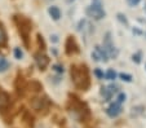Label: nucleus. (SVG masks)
Wrapping results in <instances>:
<instances>
[{
  "mask_svg": "<svg viewBox=\"0 0 146 128\" xmlns=\"http://www.w3.org/2000/svg\"><path fill=\"white\" fill-rule=\"evenodd\" d=\"M71 79L75 87L82 91H87L89 88V74L86 65H74L71 66Z\"/></svg>",
  "mask_w": 146,
  "mask_h": 128,
  "instance_id": "1",
  "label": "nucleus"
},
{
  "mask_svg": "<svg viewBox=\"0 0 146 128\" xmlns=\"http://www.w3.org/2000/svg\"><path fill=\"white\" fill-rule=\"evenodd\" d=\"M70 113L74 118H76L79 122H86V119L89 117V110L82 101H79L78 98L72 97L70 100Z\"/></svg>",
  "mask_w": 146,
  "mask_h": 128,
  "instance_id": "2",
  "label": "nucleus"
},
{
  "mask_svg": "<svg viewBox=\"0 0 146 128\" xmlns=\"http://www.w3.org/2000/svg\"><path fill=\"white\" fill-rule=\"evenodd\" d=\"M14 22H16L17 27H18V32L21 34L25 44H29V36H30L31 29H33V23L29 18L23 16H14Z\"/></svg>",
  "mask_w": 146,
  "mask_h": 128,
  "instance_id": "3",
  "label": "nucleus"
},
{
  "mask_svg": "<svg viewBox=\"0 0 146 128\" xmlns=\"http://www.w3.org/2000/svg\"><path fill=\"white\" fill-rule=\"evenodd\" d=\"M87 16L93 18V20H101L105 17V11L101 8V3H100V0H94L93 4L91 7H88L86 11Z\"/></svg>",
  "mask_w": 146,
  "mask_h": 128,
  "instance_id": "4",
  "label": "nucleus"
},
{
  "mask_svg": "<svg viewBox=\"0 0 146 128\" xmlns=\"http://www.w3.org/2000/svg\"><path fill=\"white\" fill-rule=\"evenodd\" d=\"M104 48H105V50L108 52L109 57H114V58H115V57L118 56V50L115 49V47H114L113 42H111V35H110V32L106 34L105 39H104Z\"/></svg>",
  "mask_w": 146,
  "mask_h": 128,
  "instance_id": "5",
  "label": "nucleus"
},
{
  "mask_svg": "<svg viewBox=\"0 0 146 128\" xmlns=\"http://www.w3.org/2000/svg\"><path fill=\"white\" fill-rule=\"evenodd\" d=\"M65 52L71 56V54H75V53L79 52V48H78V44L75 42V39L72 36H69L66 39V43H65Z\"/></svg>",
  "mask_w": 146,
  "mask_h": 128,
  "instance_id": "6",
  "label": "nucleus"
},
{
  "mask_svg": "<svg viewBox=\"0 0 146 128\" xmlns=\"http://www.w3.org/2000/svg\"><path fill=\"white\" fill-rule=\"evenodd\" d=\"M92 57H93L96 61L108 62V60H109L108 52L105 50V48H101L100 45H97V47H96V50H94V52H92Z\"/></svg>",
  "mask_w": 146,
  "mask_h": 128,
  "instance_id": "7",
  "label": "nucleus"
},
{
  "mask_svg": "<svg viewBox=\"0 0 146 128\" xmlns=\"http://www.w3.org/2000/svg\"><path fill=\"white\" fill-rule=\"evenodd\" d=\"M35 62L36 65H38V67L40 70H44L45 67L48 66V64H49V58H48V56H45L44 53H36L35 54Z\"/></svg>",
  "mask_w": 146,
  "mask_h": 128,
  "instance_id": "8",
  "label": "nucleus"
},
{
  "mask_svg": "<svg viewBox=\"0 0 146 128\" xmlns=\"http://www.w3.org/2000/svg\"><path fill=\"white\" fill-rule=\"evenodd\" d=\"M47 106H48V101L45 98L36 97V98H33V101H31V107L38 110V111L43 110V109H47Z\"/></svg>",
  "mask_w": 146,
  "mask_h": 128,
  "instance_id": "9",
  "label": "nucleus"
},
{
  "mask_svg": "<svg viewBox=\"0 0 146 128\" xmlns=\"http://www.w3.org/2000/svg\"><path fill=\"white\" fill-rule=\"evenodd\" d=\"M9 103H11V98H9V95L4 91L0 89V111H4L9 107Z\"/></svg>",
  "mask_w": 146,
  "mask_h": 128,
  "instance_id": "10",
  "label": "nucleus"
},
{
  "mask_svg": "<svg viewBox=\"0 0 146 128\" xmlns=\"http://www.w3.org/2000/svg\"><path fill=\"white\" fill-rule=\"evenodd\" d=\"M116 92H118V87L116 86H109V87H106V88H102L101 95L104 96L105 101H110L111 97H113V95L116 93Z\"/></svg>",
  "mask_w": 146,
  "mask_h": 128,
  "instance_id": "11",
  "label": "nucleus"
},
{
  "mask_svg": "<svg viewBox=\"0 0 146 128\" xmlns=\"http://www.w3.org/2000/svg\"><path fill=\"white\" fill-rule=\"evenodd\" d=\"M106 113H108V115H109V117H111V118L118 117V115L121 113V106H120V103H119V102L111 103V105L109 106V109L106 110Z\"/></svg>",
  "mask_w": 146,
  "mask_h": 128,
  "instance_id": "12",
  "label": "nucleus"
},
{
  "mask_svg": "<svg viewBox=\"0 0 146 128\" xmlns=\"http://www.w3.org/2000/svg\"><path fill=\"white\" fill-rule=\"evenodd\" d=\"M78 30H79L80 32H83V34H91L92 31H93V29H92V25L88 22V21L82 20V21L79 22Z\"/></svg>",
  "mask_w": 146,
  "mask_h": 128,
  "instance_id": "13",
  "label": "nucleus"
},
{
  "mask_svg": "<svg viewBox=\"0 0 146 128\" xmlns=\"http://www.w3.org/2000/svg\"><path fill=\"white\" fill-rule=\"evenodd\" d=\"M48 12H49V14L52 16V18H53L54 21H58V20H60V17H61V11L57 8V7H50L49 11H48Z\"/></svg>",
  "mask_w": 146,
  "mask_h": 128,
  "instance_id": "14",
  "label": "nucleus"
},
{
  "mask_svg": "<svg viewBox=\"0 0 146 128\" xmlns=\"http://www.w3.org/2000/svg\"><path fill=\"white\" fill-rule=\"evenodd\" d=\"M23 120H25V123H27L29 127H33L34 124V118L31 114H29L27 111H25V114H23Z\"/></svg>",
  "mask_w": 146,
  "mask_h": 128,
  "instance_id": "15",
  "label": "nucleus"
},
{
  "mask_svg": "<svg viewBox=\"0 0 146 128\" xmlns=\"http://www.w3.org/2000/svg\"><path fill=\"white\" fill-rule=\"evenodd\" d=\"M9 67V64H8V61H7L4 57H1L0 56V72H4Z\"/></svg>",
  "mask_w": 146,
  "mask_h": 128,
  "instance_id": "16",
  "label": "nucleus"
},
{
  "mask_svg": "<svg viewBox=\"0 0 146 128\" xmlns=\"http://www.w3.org/2000/svg\"><path fill=\"white\" fill-rule=\"evenodd\" d=\"M7 43V32L3 29V26L0 25V45H4Z\"/></svg>",
  "mask_w": 146,
  "mask_h": 128,
  "instance_id": "17",
  "label": "nucleus"
},
{
  "mask_svg": "<svg viewBox=\"0 0 146 128\" xmlns=\"http://www.w3.org/2000/svg\"><path fill=\"white\" fill-rule=\"evenodd\" d=\"M30 87H31V89H33L34 92H39L43 87H41V84L39 83V82H36V80H34V82H31V84H30Z\"/></svg>",
  "mask_w": 146,
  "mask_h": 128,
  "instance_id": "18",
  "label": "nucleus"
},
{
  "mask_svg": "<svg viewBox=\"0 0 146 128\" xmlns=\"http://www.w3.org/2000/svg\"><path fill=\"white\" fill-rule=\"evenodd\" d=\"M105 78L109 79V80H114V79L116 78V72L114 71V70H109V71L105 74Z\"/></svg>",
  "mask_w": 146,
  "mask_h": 128,
  "instance_id": "19",
  "label": "nucleus"
},
{
  "mask_svg": "<svg viewBox=\"0 0 146 128\" xmlns=\"http://www.w3.org/2000/svg\"><path fill=\"white\" fill-rule=\"evenodd\" d=\"M119 76H120L121 80H124V82H128V83H129V82H132V76H131L129 74H124V72H121Z\"/></svg>",
  "mask_w": 146,
  "mask_h": 128,
  "instance_id": "20",
  "label": "nucleus"
},
{
  "mask_svg": "<svg viewBox=\"0 0 146 128\" xmlns=\"http://www.w3.org/2000/svg\"><path fill=\"white\" fill-rule=\"evenodd\" d=\"M14 56H16V58H17V60H21V58L23 57L22 50L19 49V48H14Z\"/></svg>",
  "mask_w": 146,
  "mask_h": 128,
  "instance_id": "21",
  "label": "nucleus"
},
{
  "mask_svg": "<svg viewBox=\"0 0 146 128\" xmlns=\"http://www.w3.org/2000/svg\"><path fill=\"white\" fill-rule=\"evenodd\" d=\"M118 20L120 21L121 23H124V25H128V21H127V18H125V16H123L121 13H118Z\"/></svg>",
  "mask_w": 146,
  "mask_h": 128,
  "instance_id": "22",
  "label": "nucleus"
},
{
  "mask_svg": "<svg viewBox=\"0 0 146 128\" xmlns=\"http://www.w3.org/2000/svg\"><path fill=\"white\" fill-rule=\"evenodd\" d=\"M38 43H39V45H40V49H44L45 44H44V40H43V36L41 35H38Z\"/></svg>",
  "mask_w": 146,
  "mask_h": 128,
  "instance_id": "23",
  "label": "nucleus"
},
{
  "mask_svg": "<svg viewBox=\"0 0 146 128\" xmlns=\"http://www.w3.org/2000/svg\"><path fill=\"white\" fill-rule=\"evenodd\" d=\"M94 75H96L98 79H104V76H105V75H104V72H102L100 69H96V70H94Z\"/></svg>",
  "mask_w": 146,
  "mask_h": 128,
  "instance_id": "24",
  "label": "nucleus"
},
{
  "mask_svg": "<svg viewBox=\"0 0 146 128\" xmlns=\"http://www.w3.org/2000/svg\"><path fill=\"white\" fill-rule=\"evenodd\" d=\"M125 98H127V96H125V93H120V95L118 96V101H116V102L121 103V102H124V101H125Z\"/></svg>",
  "mask_w": 146,
  "mask_h": 128,
  "instance_id": "25",
  "label": "nucleus"
},
{
  "mask_svg": "<svg viewBox=\"0 0 146 128\" xmlns=\"http://www.w3.org/2000/svg\"><path fill=\"white\" fill-rule=\"evenodd\" d=\"M132 60L136 62V64H140V62H141V54H140V53H137V54H133Z\"/></svg>",
  "mask_w": 146,
  "mask_h": 128,
  "instance_id": "26",
  "label": "nucleus"
},
{
  "mask_svg": "<svg viewBox=\"0 0 146 128\" xmlns=\"http://www.w3.org/2000/svg\"><path fill=\"white\" fill-rule=\"evenodd\" d=\"M53 69H54L57 72H64V66H61V65H54Z\"/></svg>",
  "mask_w": 146,
  "mask_h": 128,
  "instance_id": "27",
  "label": "nucleus"
},
{
  "mask_svg": "<svg viewBox=\"0 0 146 128\" xmlns=\"http://www.w3.org/2000/svg\"><path fill=\"white\" fill-rule=\"evenodd\" d=\"M127 1H128V4H129V5L135 7V5H137V4L140 3L141 0H127Z\"/></svg>",
  "mask_w": 146,
  "mask_h": 128,
  "instance_id": "28",
  "label": "nucleus"
},
{
  "mask_svg": "<svg viewBox=\"0 0 146 128\" xmlns=\"http://www.w3.org/2000/svg\"><path fill=\"white\" fill-rule=\"evenodd\" d=\"M50 39H52L53 42H57V40H58V39H57V36H56V35H53L52 38H50Z\"/></svg>",
  "mask_w": 146,
  "mask_h": 128,
  "instance_id": "29",
  "label": "nucleus"
},
{
  "mask_svg": "<svg viewBox=\"0 0 146 128\" xmlns=\"http://www.w3.org/2000/svg\"><path fill=\"white\" fill-rule=\"evenodd\" d=\"M69 1H71V0H69Z\"/></svg>",
  "mask_w": 146,
  "mask_h": 128,
  "instance_id": "30",
  "label": "nucleus"
}]
</instances>
